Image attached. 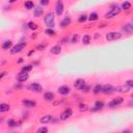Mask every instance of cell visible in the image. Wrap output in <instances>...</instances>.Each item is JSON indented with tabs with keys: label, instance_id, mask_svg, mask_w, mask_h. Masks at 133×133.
<instances>
[{
	"label": "cell",
	"instance_id": "obj_1",
	"mask_svg": "<svg viewBox=\"0 0 133 133\" xmlns=\"http://www.w3.org/2000/svg\"><path fill=\"white\" fill-rule=\"evenodd\" d=\"M55 15L56 14L53 12V11H49V12H47L45 15V17H44V23H45V25L47 27L54 28V26H55Z\"/></svg>",
	"mask_w": 133,
	"mask_h": 133
},
{
	"label": "cell",
	"instance_id": "obj_2",
	"mask_svg": "<svg viewBox=\"0 0 133 133\" xmlns=\"http://www.w3.org/2000/svg\"><path fill=\"white\" fill-rule=\"evenodd\" d=\"M121 11H122V8H121V6H117V5H114V6H112L107 12H105V15H104V18L106 19V20H110V19H113V18H115L116 16H118L119 14H121Z\"/></svg>",
	"mask_w": 133,
	"mask_h": 133
},
{
	"label": "cell",
	"instance_id": "obj_3",
	"mask_svg": "<svg viewBox=\"0 0 133 133\" xmlns=\"http://www.w3.org/2000/svg\"><path fill=\"white\" fill-rule=\"evenodd\" d=\"M26 46H27V43H25V42H20V43L16 44V45L12 46V48L10 49V54L15 55V54H18V53L23 52V51L25 50Z\"/></svg>",
	"mask_w": 133,
	"mask_h": 133
},
{
	"label": "cell",
	"instance_id": "obj_4",
	"mask_svg": "<svg viewBox=\"0 0 133 133\" xmlns=\"http://www.w3.org/2000/svg\"><path fill=\"white\" fill-rule=\"evenodd\" d=\"M123 36V33L119 31H110L107 32L105 35V38L107 42H113V41H117Z\"/></svg>",
	"mask_w": 133,
	"mask_h": 133
},
{
	"label": "cell",
	"instance_id": "obj_5",
	"mask_svg": "<svg viewBox=\"0 0 133 133\" xmlns=\"http://www.w3.org/2000/svg\"><path fill=\"white\" fill-rule=\"evenodd\" d=\"M124 103V98L123 97H116L112 100H110V102L107 104V107L108 108H116L118 106H121L122 104Z\"/></svg>",
	"mask_w": 133,
	"mask_h": 133
},
{
	"label": "cell",
	"instance_id": "obj_6",
	"mask_svg": "<svg viewBox=\"0 0 133 133\" xmlns=\"http://www.w3.org/2000/svg\"><path fill=\"white\" fill-rule=\"evenodd\" d=\"M72 115H73V109L70 108V107H68V108H65V109L59 114V121L64 122V121H66V119H69Z\"/></svg>",
	"mask_w": 133,
	"mask_h": 133
},
{
	"label": "cell",
	"instance_id": "obj_7",
	"mask_svg": "<svg viewBox=\"0 0 133 133\" xmlns=\"http://www.w3.org/2000/svg\"><path fill=\"white\" fill-rule=\"evenodd\" d=\"M27 88L30 91H33V92H36V94L43 91V86L39 83H37V82H31V83H29L27 85Z\"/></svg>",
	"mask_w": 133,
	"mask_h": 133
},
{
	"label": "cell",
	"instance_id": "obj_8",
	"mask_svg": "<svg viewBox=\"0 0 133 133\" xmlns=\"http://www.w3.org/2000/svg\"><path fill=\"white\" fill-rule=\"evenodd\" d=\"M54 11L56 14V16H61L64 11V4L61 0H57L54 6Z\"/></svg>",
	"mask_w": 133,
	"mask_h": 133
},
{
	"label": "cell",
	"instance_id": "obj_9",
	"mask_svg": "<svg viewBox=\"0 0 133 133\" xmlns=\"http://www.w3.org/2000/svg\"><path fill=\"white\" fill-rule=\"evenodd\" d=\"M28 79H29V74H28L27 72L21 71V72H20L19 74H17V76H16V80H17L19 83L26 82Z\"/></svg>",
	"mask_w": 133,
	"mask_h": 133
},
{
	"label": "cell",
	"instance_id": "obj_10",
	"mask_svg": "<svg viewBox=\"0 0 133 133\" xmlns=\"http://www.w3.org/2000/svg\"><path fill=\"white\" fill-rule=\"evenodd\" d=\"M57 91H58V94L60 95V96H68V95H70V92H71V87L69 86V85H66V84H63V85H60L58 88H57Z\"/></svg>",
	"mask_w": 133,
	"mask_h": 133
},
{
	"label": "cell",
	"instance_id": "obj_11",
	"mask_svg": "<svg viewBox=\"0 0 133 133\" xmlns=\"http://www.w3.org/2000/svg\"><path fill=\"white\" fill-rule=\"evenodd\" d=\"M113 92H115V91H114V86L112 84L107 83V84H104L103 85V87H102V94H104V95H111Z\"/></svg>",
	"mask_w": 133,
	"mask_h": 133
},
{
	"label": "cell",
	"instance_id": "obj_12",
	"mask_svg": "<svg viewBox=\"0 0 133 133\" xmlns=\"http://www.w3.org/2000/svg\"><path fill=\"white\" fill-rule=\"evenodd\" d=\"M104 106H105V103H104L102 100H96L95 103H94V106H92V108H91L90 110L94 111V112L100 111V110H102V109L104 108Z\"/></svg>",
	"mask_w": 133,
	"mask_h": 133
},
{
	"label": "cell",
	"instance_id": "obj_13",
	"mask_svg": "<svg viewBox=\"0 0 133 133\" xmlns=\"http://www.w3.org/2000/svg\"><path fill=\"white\" fill-rule=\"evenodd\" d=\"M71 23H72L71 17L66 16V17H64V18L59 22V27H60L61 29H65V28H68V27L71 25Z\"/></svg>",
	"mask_w": 133,
	"mask_h": 133
},
{
	"label": "cell",
	"instance_id": "obj_14",
	"mask_svg": "<svg viewBox=\"0 0 133 133\" xmlns=\"http://www.w3.org/2000/svg\"><path fill=\"white\" fill-rule=\"evenodd\" d=\"M85 80L84 79H82V78H78V79H76L75 80V82H74V87L75 88H77V89H79V90H82V88L85 86Z\"/></svg>",
	"mask_w": 133,
	"mask_h": 133
},
{
	"label": "cell",
	"instance_id": "obj_15",
	"mask_svg": "<svg viewBox=\"0 0 133 133\" xmlns=\"http://www.w3.org/2000/svg\"><path fill=\"white\" fill-rule=\"evenodd\" d=\"M122 31L127 34H132L133 33V23H126L122 27Z\"/></svg>",
	"mask_w": 133,
	"mask_h": 133
},
{
	"label": "cell",
	"instance_id": "obj_16",
	"mask_svg": "<svg viewBox=\"0 0 133 133\" xmlns=\"http://www.w3.org/2000/svg\"><path fill=\"white\" fill-rule=\"evenodd\" d=\"M22 104L27 108H32V107L36 106V102L34 100H32V99H23L22 100Z\"/></svg>",
	"mask_w": 133,
	"mask_h": 133
},
{
	"label": "cell",
	"instance_id": "obj_17",
	"mask_svg": "<svg viewBox=\"0 0 133 133\" xmlns=\"http://www.w3.org/2000/svg\"><path fill=\"white\" fill-rule=\"evenodd\" d=\"M50 53L53 54V55H58V54H60V53H61V45L56 44V45L52 46V47L50 48Z\"/></svg>",
	"mask_w": 133,
	"mask_h": 133
},
{
	"label": "cell",
	"instance_id": "obj_18",
	"mask_svg": "<svg viewBox=\"0 0 133 133\" xmlns=\"http://www.w3.org/2000/svg\"><path fill=\"white\" fill-rule=\"evenodd\" d=\"M129 89H130V87L126 83L123 85H118V86L114 87V91H116V92H128Z\"/></svg>",
	"mask_w": 133,
	"mask_h": 133
},
{
	"label": "cell",
	"instance_id": "obj_19",
	"mask_svg": "<svg viewBox=\"0 0 133 133\" xmlns=\"http://www.w3.org/2000/svg\"><path fill=\"white\" fill-rule=\"evenodd\" d=\"M1 48L2 50L6 51V50H10L12 48V41L11 39H6L1 44Z\"/></svg>",
	"mask_w": 133,
	"mask_h": 133
},
{
	"label": "cell",
	"instance_id": "obj_20",
	"mask_svg": "<svg viewBox=\"0 0 133 133\" xmlns=\"http://www.w3.org/2000/svg\"><path fill=\"white\" fill-rule=\"evenodd\" d=\"M52 121H53V115H51V114H45L39 118L41 124H49Z\"/></svg>",
	"mask_w": 133,
	"mask_h": 133
},
{
	"label": "cell",
	"instance_id": "obj_21",
	"mask_svg": "<svg viewBox=\"0 0 133 133\" xmlns=\"http://www.w3.org/2000/svg\"><path fill=\"white\" fill-rule=\"evenodd\" d=\"M44 15V9H43V6H35L34 9H33V16L38 18V17H42Z\"/></svg>",
	"mask_w": 133,
	"mask_h": 133
},
{
	"label": "cell",
	"instance_id": "obj_22",
	"mask_svg": "<svg viewBox=\"0 0 133 133\" xmlns=\"http://www.w3.org/2000/svg\"><path fill=\"white\" fill-rule=\"evenodd\" d=\"M55 99V95L52 92V91H46L44 94V100L47 101V102H52L54 101Z\"/></svg>",
	"mask_w": 133,
	"mask_h": 133
},
{
	"label": "cell",
	"instance_id": "obj_23",
	"mask_svg": "<svg viewBox=\"0 0 133 133\" xmlns=\"http://www.w3.org/2000/svg\"><path fill=\"white\" fill-rule=\"evenodd\" d=\"M24 7H25L27 10H31V9H34L35 5H34V3H33L32 0H27V1L24 2Z\"/></svg>",
	"mask_w": 133,
	"mask_h": 133
},
{
	"label": "cell",
	"instance_id": "obj_24",
	"mask_svg": "<svg viewBox=\"0 0 133 133\" xmlns=\"http://www.w3.org/2000/svg\"><path fill=\"white\" fill-rule=\"evenodd\" d=\"M10 110V105L7 103H1L0 104V113H4Z\"/></svg>",
	"mask_w": 133,
	"mask_h": 133
},
{
	"label": "cell",
	"instance_id": "obj_25",
	"mask_svg": "<svg viewBox=\"0 0 133 133\" xmlns=\"http://www.w3.org/2000/svg\"><path fill=\"white\" fill-rule=\"evenodd\" d=\"M131 2H129V1H124L123 3H122V5H121V8H122V10H124V11H129L130 9H131Z\"/></svg>",
	"mask_w": 133,
	"mask_h": 133
},
{
	"label": "cell",
	"instance_id": "obj_26",
	"mask_svg": "<svg viewBox=\"0 0 133 133\" xmlns=\"http://www.w3.org/2000/svg\"><path fill=\"white\" fill-rule=\"evenodd\" d=\"M102 87H103L102 84L97 83V84L92 87V92H94L95 95H99V94H101V92H102Z\"/></svg>",
	"mask_w": 133,
	"mask_h": 133
},
{
	"label": "cell",
	"instance_id": "obj_27",
	"mask_svg": "<svg viewBox=\"0 0 133 133\" xmlns=\"http://www.w3.org/2000/svg\"><path fill=\"white\" fill-rule=\"evenodd\" d=\"M81 42H82L83 45H89L90 42H91V37H90V35H89V34H85V35H83Z\"/></svg>",
	"mask_w": 133,
	"mask_h": 133
},
{
	"label": "cell",
	"instance_id": "obj_28",
	"mask_svg": "<svg viewBox=\"0 0 133 133\" xmlns=\"http://www.w3.org/2000/svg\"><path fill=\"white\" fill-rule=\"evenodd\" d=\"M98 19H99V15H98V12H96V11H92V12H90V14L88 15V20H89L90 22L97 21Z\"/></svg>",
	"mask_w": 133,
	"mask_h": 133
},
{
	"label": "cell",
	"instance_id": "obj_29",
	"mask_svg": "<svg viewBox=\"0 0 133 133\" xmlns=\"http://www.w3.org/2000/svg\"><path fill=\"white\" fill-rule=\"evenodd\" d=\"M45 33H46V35H48V36H55V35H56V31H55L53 28H49V27H47V28L45 29Z\"/></svg>",
	"mask_w": 133,
	"mask_h": 133
},
{
	"label": "cell",
	"instance_id": "obj_30",
	"mask_svg": "<svg viewBox=\"0 0 133 133\" xmlns=\"http://www.w3.org/2000/svg\"><path fill=\"white\" fill-rule=\"evenodd\" d=\"M27 27H28V29H30V30H36V29L38 28V25H37L35 22L30 21V22H28Z\"/></svg>",
	"mask_w": 133,
	"mask_h": 133
},
{
	"label": "cell",
	"instance_id": "obj_31",
	"mask_svg": "<svg viewBox=\"0 0 133 133\" xmlns=\"http://www.w3.org/2000/svg\"><path fill=\"white\" fill-rule=\"evenodd\" d=\"M7 126L9 128H15V127L18 126V121L17 119H14V118H9L7 121Z\"/></svg>",
	"mask_w": 133,
	"mask_h": 133
},
{
	"label": "cell",
	"instance_id": "obj_32",
	"mask_svg": "<svg viewBox=\"0 0 133 133\" xmlns=\"http://www.w3.org/2000/svg\"><path fill=\"white\" fill-rule=\"evenodd\" d=\"M32 69H33V64H25V65H23V66L21 68V71L29 73V72L32 71Z\"/></svg>",
	"mask_w": 133,
	"mask_h": 133
},
{
	"label": "cell",
	"instance_id": "obj_33",
	"mask_svg": "<svg viewBox=\"0 0 133 133\" xmlns=\"http://www.w3.org/2000/svg\"><path fill=\"white\" fill-rule=\"evenodd\" d=\"M86 20H88V16L85 15V14H81L79 17H78V23H84Z\"/></svg>",
	"mask_w": 133,
	"mask_h": 133
},
{
	"label": "cell",
	"instance_id": "obj_34",
	"mask_svg": "<svg viewBox=\"0 0 133 133\" xmlns=\"http://www.w3.org/2000/svg\"><path fill=\"white\" fill-rule=\"evenodd\" d=\"M46 48H47V44H46V43H43V44L37 45V46L35 47V50H37V51H44Z\"/></svg>",
	"mask_w": 133,
	"mask_h": 133
},
{
	"label": "cell",
	"instance_id": "obj_35",
	"mask_svg": "<svg viewBox=\"0 0 133 133\" xmlns=\"http://www.w3.org/2000/svg\"><path fill=\"white\" fill-rule=\"evenodd\" d=\"M48 131H49V129L47 127H41L36 130L37 133H48Z\"/></svg>",
	"mask_w": 133,
	"mask_h": 133
},
{
	"label": "cell",
	"instance_id": "obj_36",
	"mask_svg": "<svg viewBox=\"0 0 133 133\" xmlns=\"http://www.w3.org/2000/svg\"><path fill=\"white\" fill-rule=\"evenodd\" d=\"M87 108H88V107H87V105H86V104H84V103H81V104L79 105V110H80L81 112H82V111H83V112H84V111H86V110H87Z\"/></svg>",
	"mask_w": 133,
	"mask_h": 133
},
{
	"label": "cell",
	"instance_id": "obj_37",
	"mask_svg": "<svg viewBox=\"0 0 133 133\" xmlns=\"http://www.w3.org/2000/svg\"><path fill=\"white\" fill-rule=\"evenodd\" d=\"M78 39H79V35L76 33V34H74V35L72 36V38H71V43H72V44H76V43L78 42Z\"/></svg>",
	"mask_w": 133,
	"mask_h": 133
},
{
	"label": "cell",
	"instance_id": "obj_38",
	"mask_svg": "<svg viewBox=\"0 0 133 133\" xmlns=\"http://www.w3.org/2000/svg\"><path fill=\"white\" fill-rule=\"evenodd\" d=\"M50 0H39V5L41 6H47L49 4Z\"/></svg>",
	"mask_w": 133,
	"mask_h": 133
},
{
	"label": "cell",
	"instance_id": "obj_39",
	"mask_svg": "<svg viewBox=\"0 0 133 133\" xmlns=\"http://www.w3.org/2000/svg\"><path fill=\"white\" fill-rule=\"evenodd\" d=\"M126 84L130 87V88H133V79H128L126 81Z\"/></svg>",
	"mask_w": 133,
	"mask_h": 133
},
{
	"label": "cell",
	"instance_id": "obj_40",
	"mask_svg": "<svg viewBox=\"0 0 133 133\" xmlns=\"http://www.w3.org/2000/svg\"><path fill=\"white\" fill-rule=\"evenodd\" d=\"M89 90H90V86L87 85V84H85V86L82 88V91L83 92H89Z\"/></svg>",
	"mask_w": 133,
	"mask_h": 133
},
{
	"label": "cell",
	"instance_id": "obj_41",
	"mask_svg": "<svg viewBox=\"0 0 133 133\" xmlns=\"http://www.w3.org/2000/svg\"><path fill=\"white\" fill-rule=\"evenodd\" d=\"M68 39H69L68 37H63V38H62L60 42H61V44H66V43H68Z\"/></svg>",
	"mask_w": 133,
	"mask_h": 133
},
{
	"label": "cell",
	"instance_id": "obj_42",
	"mask_svg": "<svg viewBox=\"0 0 133 133\" xmlns=\"http://www.w3.org/2000/svg\"><path fill=\"white\" fill-rule=\"evenodd\" d=\"M5 74H6V72H1V73H0V79H2V78L5 76Z\"/></svg>",
	"mask_w": 133,
	"mask_h": 133
},
{
	"label": "cell",
	"instance_id": "obj_43",
	"mask_svg": "<svg viewBox=\"0 0 133 133\" xmlns=\"http://www.w3.org/2000/svg\"><path fill=\"white\" fill-rule=\"evenodd\" d=\"M17 62H18V63H21V62H23V58L21 57L20 59H18V61H17Z\"/></svg>",
	"mask_w": 133,
	"mask_h": 133
},
{
	"label": "cell",
	"instance_id": "obj_44",
	"mask_svg": "<svg viewBox=\"0 0 133 133\" xmlns=\"http://www.w3.org/2000/svg\"><path fill=\"white\" fill-rule=\"evenodd\" d=\"M18 0H8V2L9 3H15V2H17Z\"/></svg>",
	"mask_w": 133,
	"mask_h": 133
},
{
	"label": "cell",
	"instance_id": "obj_45",
	"mask_svg": "<svg viewBox=\"0 0 133 133\" xmlns=\"http://www.w3.org/2000/svg\"><path fill=\"white\" fill-rule=\"evenodd\" d=\"M32 53H34V50H32V51H30V52L28 53V56H30V55H31Z\"/></svg>",
	"mask_w": 133,
	"mask_h": 133
}]
</instances>
